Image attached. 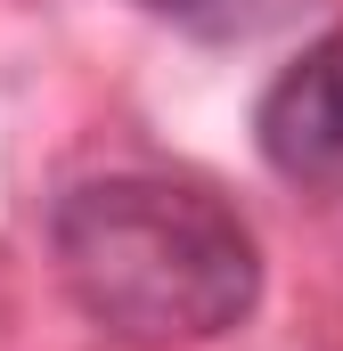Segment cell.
<instances>
[{
	"mask_svg": "<svg viewBox=\"0 0 343 351\" xmlns=\"http://www.w3.org/2000/svg\"><path fill=\"white\" fill-rule=\"evenodd\" d=\"M49 262L98 335L139 351L213 343L261 302V245L246 213L172 172L74 180L49 213Z\"/></svg>",
	"mask_w": 343,
	"mask_h": 351,
	"instance_id": "cell-1",
	"label": "cell"
},
{
	"mask_svg": "<svg viewBox=\"0 0 343 351\" xmlns=\"http://www.w3.org/2000/svg\"><path fill=\"white\" fill-rule=\"evenodd\" d=\"M254 147L278 180H335L343 172V25L303 41L254 106Z\"/></svg>",
	"mask_w": 343,
	"mask_h": 351,
	"instance_id": "cell-2",
	"label": "cell"
},
{
	"mask_svg": "<svg viewBox=\"0 0 343 351\" xmlns=\"http://www.w3.org/2000/svg\"><path fill=\"white\" fill-rule=\"evenodd\" d=\"M139 8H156V16H196L204 0H139Z\"/></svg>",
	"mask_w": 343,
	"mask_h": 351,
	"instance_id": "cell-3",
	"label": "cell"
}]
</instances>
